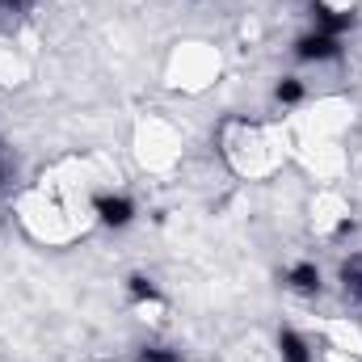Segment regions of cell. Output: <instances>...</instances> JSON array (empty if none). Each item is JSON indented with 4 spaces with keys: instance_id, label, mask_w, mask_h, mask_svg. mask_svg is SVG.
<instances>
[{
    "instance_id": "cell-2",
    "label": "cell",
    "mask_w": 362,
    "mask_h": 362,
    "mask_svg": "<svg viewBox=\"0 0 362 362\" xmlns=\"http://www.w3.org/2000/svg\"><path fill=\"white\" fill-rule=\"evenodd\" d=\"M135 144H139V160H144L152 173L173 169L181 160V152H185V139H181V131L169 118H148V122L139 127Z\"/></svg>"
},
{
    "instance_id": "cell-4",
    "label": "cell",
    "mask_w": 362,
    "mask_h": 362,
    "mask_svg": "<svg viewBox=\"0 0 362 362\" xmlns=\"http://www.w3.org/2000/svg\"><path fill=\"white\" fill-rule=\"evenodd\" d=\"M135 215H139L135 198H131L127 189H118V185H110V189H101V194L93 198V223H97V228H114V232H122V228L135 223Z\"/></svg>"
},
{
    "instance_id": "cell-3",
    "label": "cell",
    "mask_w": 362,
    "mask_h": 362,
    "mask_svg": "<svg viewBox=\"0 0 362 362\" xmlns=\"http://www.w3.org/2000/svg\"><path fill=\"white\" fill-rule=\"evenodd\" d=\"M215 76H219V51L206 47V42H185V47L173 51V59H169V81L181 85V89H189V93L206 89Z\"/></svg>"
},
{
    "instance_id": "cell-5",
    "label": "cell",
    "mask_w": 362,
    "mask_h": 362,
    "mask_svg": "<svg viewBox=\"0 0 362 362\" xmlns=\"http://www.w3.org/2000/svg\"><path fill=\"white\" fill-rule=\"evenodd\" d=\"M282 286H286L291 295H299V299H316V295L325 291V274H320V266H316L312 257H299V262L286 266Z\"/></svg>"
},
{
    "instance_id": "cell-1",
    "label": "cell",
    "mask_w": 362,
    "mask_h": 362,
    "mask_svg": "<svg viewBox=\"0 0 362 362\" xmlns=\"http://www.w3.org/2000/svg\"><path fill=\"white\" fill-rule=\"evenodd\" d=\"M219 156L228 160V169L245 181H266L274 177L286 156H291V135L270 122V118H223L219 122Z\"/></svg>"
}]
</instances>
